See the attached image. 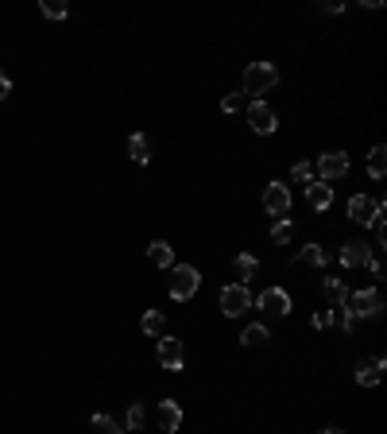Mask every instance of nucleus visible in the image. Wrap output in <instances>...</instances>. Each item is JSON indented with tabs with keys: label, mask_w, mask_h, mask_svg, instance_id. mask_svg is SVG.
<instances>
[{
	"label": "nucleus",
	"mask_w": 387,
	"mask_h": 434,
	"mask_svg": "<svg viewBox=\"0 0 387 434\" xmlns=\"http://www.w3.org/2000/svg\"><path fill=\"white\" fill-rule=\"evenodd\" d=\"M279 86V70L271 67V62H252L248 70H244V97H260L271 93V89Z\"/></svg>",
	"instance_id": "nucleus-1"
},
{
	"label": "nucleus",
	"mask_w": 387,
	"mask_h": 434,
	"mask_svg": "<svg viewBox=\"0 0 387 434\" xmlns=\"http://www.w3.org/2000/svg\"><path fill=\"white\" fill-rule=\"evenodd\" d=\"M345 307H349L352 318H376L383 310V299H380V291H376V287H360V291H349Z\"/></svg>",
	"instance_id": "nucleus-2"
},
{
	"label": "nucleus",
	"mask_w": 387,
	"mask_h": 434,
	"mask_svg": "<svg viewBox=\"0 0 387 434\" xmlns=\"http://www.w3.org/2000/svg\"><path fill=\"white\" fill-rule=\"evenodd\" d=\"M197 283H202V275H197L194 264H178L175 272H171V299L186 302L197 295Z\"/></svg>",
	"instance_id": "nucleus-3"
},
{
	"label": "nucleus",
	"mask_w": 387,
	"mask_h": 434,
	"mask_svg": "<svg viewBox=\"0 0 387 434\" xmlns=\"http://www.w3.org/2000/svg\"><path fill=\"white\" fill-rule=\"evenodd\" d=\"M248 307H252L248 283H229V287L221 291V314H225V318H241Z\"/></svg>",
	"instance_id": "nucleus-4"
},
{
	"label": "nucleus",
	"mask_w": 387,
	"mask_h": 434,
	"mask_svg": "<svg viewBox=\"0 0 387 434\" xmlns=\"http://www.w3.org/2000/svg\"><path fill=\"white\" fill-rule=\"evenodd\" d=\"M349 175V155L345 152H325V155H318V183H329L333 186L337 178H345Z\"/></svg>",
	"instance_id": "nucleus-5"
},
{
	"label": "nucleus",
	"mask_w": 387,
	"mask_h": 434,
	"mask_svg": "<svg viewBox=\"0 0 387 434\" xmlns=\"http://www.w3.org/2000/svg\"><path fill=\"white\" fill-rule=\"evenodd\" d=\"M380 214H383V202H372L368 194H352L349 198V221H357V225H372Z\"/></svg>",
	"instance_id": "nucleus-6"
},
{
	"label": "nucleus",
	"mask_w": 387,
	"mask_h": 434,
	"mask_svg": "<svg viewBox=\"0 0 387 434\" xmlns=\"http://www.w3.org/2000/svg\"><path fill=\"white\" fill-rule=\"evenodd\" d=\"M256 307L263 310V314H271V318H287L291 314V295H287L283 287H267L256 299Z\"/></svg>",
	"instance_id": "nucleus-7"
},
{
	"label": "nucleus",
	"mask_w": 387,
	"mask_h": 434,
	"mask_svg": "<svg viewBox=\"0 0 387 434\" xmlns=\"http://www.w3.org/2000/svg\"><path fill=\"white\" fill-rule=\"evenodd\" d=\"M248 125H252V132L271 136V132L279 128V120H275V113H271L267 101H252V105H248Z\"/></svg>",
	"instance_id": "nucleus-8"
},
{
	"label": "nucleus",
	"mask_w": 387,
	"mask_h": 434,
	"mask_svg": "<svg viewBox=\"0 0 387 434\" xmlns=\"http://www.w3.org/2000/svg\"><path fill=\"white\" fill-rule=\"evenodd\" d=\"M263 210H267L271 217H287V210H291V190H287L283 183H267V190H263Z\"/></svg>",
	"instance_id": "nucleus-9"
},
{
	"label": "nucleus",
	"mask_w": 387,
	"mask_h": 434,
	"mask_svg": "<svg viewBox=\"0 0 387 434\" xmlns=\"http://www.w3.org/2000/svg\"><path fill=\"white\" fill-rule=\"evenodd\" d=\"M183 361H186L183 341H178V338H167V333H163V338H159V365L171 368V372H178V368H183Z\"/></svg>",
	"instance_id": "nucleus-10"
},
{
	"label": "nucleus",
	"mask_w": 387,
	"mask_h": 434,
	"mask_svg": "<svg viewBox=\"0 0 387 434\" xmlns=\"http://www.w3.org/2000/svg\"><path fill=\"white\" fill-rule=\"evenodd\" d=\"M155 423H159V430L178 434V427H183V407H178L175 399H163L159 411H155Z\"/></svg>",
	"instance_id": "nucleus-11"
},
{
	"label": "nucleus",
	"mask_w": 387,
	"mask_h": 434,
	"mask_svg": "<svg viewBox=\"0 0 387 434\" xmlns=\"http://www.w3.org/2000/svg\"><path fill=\"white\" fill-rule=\"evenodd\" d=\"M383 368H387L383 357H368V361H360L357 365V384H360V388H376L380 376H383Z\"/></svg>",
	"instance_id": "nucleus-12"
},
{
	"label": "nucleus",
	"mask_w": 387,
	"mask_h": 434,
	"mask_svg": "<svg viewBox=\"0 0 387 434\" xmlns=\"http://www.w3.org/2000/svg\"><path fill=\"white\" fill-rule=\"evenodd\" d=\"M341 264L345 268H368L372 264V249H368L364 241H349L341 249Z\"/></svg>",
	"instance_id": "nucleus-13"
},
{
	"label": "nucleus",
	"mask_w": 387,
	"mask_h": 434,
	"mask_svg": "<svg viewBox=\"0 0 387 434\" xmlns=\"http://www.w3.org/2000/svg\"><path fill=\"white\" fill-rule=\"evenodd\" d=\"M306 202H310V210H318V214H322V210H329L333 206V186L329 183H306Z\"/></svg>",
	"instance_id": "nucleus-14"
},
{
	"label": "nucleus",
	"mask_w": 387,
	"mask_h": 434,
	"mask_svg": "<svg viewBox=\"0 0 387 434\" xmlns=\"http://www.w3.org/2000/svg\"><path fill=\"white\" fill-rule=\"evenodd\" d=\"M147 260H151L155 268H175V249H171L167 241H151L147 244Z\"/></svg>",
	"instance_id": "nucleus-15"
},
{
	"label": "nucleus",
	"mask_w": 387,
	"mask_h": 434,
	"mask_svg": "<svg viewBox=\"0 0 387 434\" xmlns=\"http://www.w3.org/2000/svg\"><path fill=\"white\" fill-rule=\"evenodd\" d=\"M128 155H132V163H139V167H144V163L151 159V144H147V136H144V132L128 136Z\"/></svg>",
	"instance_id": "nucleus-16"
},
{
	"label": "nucleus",
	"mask_w": 387,
	"mask_h": 434,
	"mask_svg": "<svg viewBox=\"0 0 387 434\" xmlns=\"http://www.w3.org/2000/svg\"><path fill=\"white\" fill-rule=\"evenodd\" d=\"M139 326H144L147 338H163V330H167V314H163V310H147Z\"/></svg>",
	"instance_id": "nucleus-17"
},
{
	"label": "nucleus",
	"mask_w": 387,
	"mask_h": 434,
	"mask_svg": "<svg viewBox=\"0 0 387 434\" xmlns=\"http://www.w3.org/2000/svg\"><path fill=\"white\" fill-rule=\"evenodd\" d=\"M325 299L333 302V307H345V299H349V287H345V280H337V275H329V280L322 283Z\"/></svg>",
	"instance_id": "nucleus-18"
},
{
	"label": "nucleus",
	"mask_w": 387,
	"mask_h": 434,
	"mask_svg": "<svg viewBox=\"0 0 387 434\" xmlns=\"http://www.w3.org/2000/svg\"><path fill=\"white\" fill-rule=\"evenodd\" d=\"M383 171H387V147L376 144L372 152H368V175H372V178H383Z\"/></svg>",
	"instance_id": "nucleus-19"
},
{
	"label": "nucleus",
	"mask_w": 387,
	"mask_h": 434,
	"mask_svg": "<svg viewBox=\"0 0 387 434\" xmlns=\"http://www.w3.org/2000/svg\"><path fill=\"white\" fill-rule=\"evenodd\" d=\"M329 326H337V330L352 333V330H357V318L349 314V307H333V310H329Z\"/></svg>",
	"instance_id": "nucleus-20"
},
{
	"label": "nucleus",
	"mask_w": 387,
	"mask_h": 434,
	"mask_svg": "<svg viewBox=\"0 0 387 434\" xmlns=\"http://www.w3.org/2000/svg\"><path fill=\"white\" fill-rule=\"evenodd\" d=\"M256 272H260V260L252 256V252H241V256H236V275H241V283H248Z\"/></svg>",
	"instance_id": "nucleus-21"
},
{
	"label": "nucleus",
	"mask_w": 387,
	"mask_h": 434,
	"mask_svg": "<svg viewBox=\"0 0 387 434\" xmlns=\"http://www.w3.org/2000/svg\"><path fill=\"white\" fill-rule=\"evenodd\" d=\"M241 341L244 346H263V341H271V330L263 322H256V326H248V330L241 333Z\"/></svg>",
	"instance_id": "nucleus-22"
},
{
	"label": "nucleus",
	"mask_w": 387,
	"mask_h": 434,
	"mask_svg": "<svg viewBox=\"0 0 387 434\" xmlns=\"http://www.w3.org/2000/svg\"><path fill=\"white\" fill-rule=\"evenodd\" d=\"M299 260H306V264H314V268H322L325 260H329V252L322 249V244H306V249L299 252Z\"/></svg>",
	"instance_id": "nucleus-23"
},
{
	"label": "nucleus",
	"mask_w": 387,
	"mask_h": 434,
	"mask_svg": "<svg viewBox=\"0 0 387 434\" xmlns=\"http://www.w3.org/2000/svg\"><path fill=\"white\" fill-rule=\"evenodd\" d=\"M89 430L93 434H120L117 419H109V415H93V419H89Z\"/></svg>",
	"instance_id": "nucleus-24"
},
{
	"label": "nucleus",
	"mask_w": 387,
	"mask_h": 434,
	"mask_svg": "<svg viewBox=\"0 0 387 434\" xmlns=\"http://www.w3.org/2000/svg\"><path fill=\"white\" fill-rule=\"evenodd\" d=\"M291 233H294L291 221H287V217H275V225H271V241H275V244H287V241H291Z\"/></svg>",
	"instance_id": "nucleus-25"
},
{
	"label": "nucleus",
	"mask_w": 387,
	"mask_h": 434,
	"mask_svg": "<svg viewBox=\"0 0 387 434\" xmlns=\"http://www.w3.org/2000/svg\"><path fill=\"white\" fill-rule=\"evenodd\" d=\"M66 12H70L66 0H43V16H51V20H62Z\"/></svg>",
	"instance_id": "nucleus-26"
},
{
	"label": "nucleus",
	"mask_w": 387,
	"mask_h": 434,
	"mask_svg": "<svg viewBox=\"0 0 387 434\" xmlns=\"http://www.w3.org/2000/svg\"><path fill=\"white\" fill-rule=\"evenodd\" d=\"M139 427H144V404H132L128 407V430L139 434Z\"/></svg>",
	"instance_id": "nucleus-27"
},
{
	"label": "nucleus",
	"mask_w": 387,
	"mask_h": 434,
	"mask_svg": "<svg viewBox=\"0 0 387 434\" xmlns=\"http://www.w3.org/2000/svg\"><path fill=\"white\" fill-rule=\"evenodd\" d=\"M294 183H314V167H310V163H294Z\"/></svg>",
	"instance_id": "nucleus-28"
},
{
	"label": "nucleus",
	"mask_w": 387,
	"mask_h": 434,
	"mask_svg": "<svg viewBox=\"0 0 387 434\" xmlns=\"http://www.w3.org/2000/svg\"><path fill=\"white\" fill-rule=\"evenodd\" d=\"M241 105H244V93H225L221 97V109L225 113H241Z\"/></svg>",
	"instance_id": "nucleus-29"
},
{
	"label": "nucleus",
	"mask_w": 387,
	"mask_h": 434,
	"mask_svg": "<svg viewBox=\"0 0 387 434\" xmlns=\"http://www.w3.org/2000/svg\"><path fill=\"white\" fill-rule=\"evenodd\" d=\"M8 93H12V78H8V74L4 70H0V101H4V97Z\"/></svg>",
	"instance_id": "nucleus-30"
},
{
	"label": "nucleus",
	"mask_w": 387,
	"mask_h": 434,
	"mask_svg": "<svg viewBox=\"0 0 387 434\" xmlns=\"http://www.w3.org/2000/svg\"><path fill=\"white\" fill-rule=\"evenodd\" d=\"M314 326H318V330H329V310H318V314H314Z\"/></svg>",
	"instance_id": "nucleus-31"
},
{
	"label": "nucleus",
	"mask_w": 387,
	"mask_h": 434,
	"mask_svg": "<svg viewBox=\"0 0 387 434\" xmlns=\"http://www.w3.org/2000/svg\"><path fill=\"white\" fill-rule=\"evenodd\" d=\"M318 434H341V430H337V427H325V430H318Z\"/></svg>",
	"instance_id": "nucleus-32"
}]
</instances>
